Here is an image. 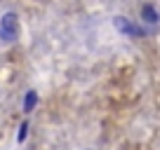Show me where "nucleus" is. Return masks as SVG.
Wrapping results in <instances>:
<instances>
[{
	"mask_svg": "<svg viewBox=\"0 0 160 150\" xmlns=\"http://www.w3.org/2000/svg\"><path fill=\"white\" fill-rule=\"evenodd\" d=\"M26 131H28V122H24V124L19 127V141H24V138H26Z\"/></svg>",
	"mask_w": 160,
	"mask_h": 150,
	"instance_id": "nucleus-3",
	"label": "nucleus"
},
{
	"mask_svg": "<svg viewBox=\"0 0 160 150\" xmlns=\"http://www.w3.org/2000/svg\"><path fill=\"white\" fill-rule=\"evenodd\" d=\"M35 103H38V94H35V91H28V94H26V103H24V110H26V113H31V110L35 108Z\"/></svg>",
	"mask_w": 160,
	"mask_h": 150,
	"instance_id": "nucleus-2",
	"label": "nucleus"
},
{
	"mask_svg": "<svg viewBox=\"0 0 160 150\" xmlns=\"http://www.w3.org/2000/svg\"><path fill=\"white\" fill-rule=\"evenodd\" d=\"M0 38L5 42H12L17 38V14H5V19H2V26H0Z\"/></svg>",
	"mask_w": 160,
	"mask_h": 150,
	"instance_id": "nucleus-1",
	"label": "nucleus"
}]
</instances>
